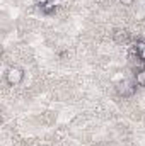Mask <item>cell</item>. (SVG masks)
I'll return each mask as SVG.
<instances>
[{"label": "cell", "instance_id": "1", "mask_svg": "<svg viewBox=\"0 0 145 146\" xmlns=\"http://www.w3.org/2000/svg\"><path fill=\"white\" fill-rule=\"evenodd\" d=\"M24 80V70L19 68V66H10L7 73H5V82L10 85V87H17L21 85Z\"/></svg>", "mask_w": 145, "mask_h": 146}, {"label": "cell", "instance_id": "5", "mask_svg": "<svg viewBox=\"0 0 145 146\" xmlns=\"http://www.w3.org/2000/svg\"><path fill=\"white\" fill-rule=\"evenodd\" d=\"M119 2H121L123 5H126V7H128V5H133V2H135V0H119Z\"/></svg>", "mask_w": 145, "mask_h": 146}, {"label": "cell", "instance_id": "3", "mask_svg": "<svg viewBox=\"0 0 145 146\" xmlns=\"http://www.w3.org/2000/svg\"><path fill=\"white\" fill-rule=\"evenodd\" d=\"M135 51H137L138 60L145 63V41H137V44H135Z\"/></svg>", "mask_w": 145, "mask_h": 146}, {"label": "cell", "instance_id": "4", "mask_svg": "<svg viewBox=\"0 0 145 146\" xmlns=\"http://www.w3.org/2000/svg\"><path fill=\"white\" fill-rule=\"evenodd\" d=\"M135 83L138 87H145V68H142V70H138L135 73Z\"/></svg>", "mask_w": 145, "mask_h": 146}, {"label": "cell", "instance_id": "2", "mask_svg": "<svg viewBox=\"0 0 145 146\" xmlns=\"http://www.w3.org/2000/svg\"><path fill=\"white\" fill-rule=\"evenodd\" d=\"M135 88H137V83L135 82H126V80L116 85V92L121 97H132L135 94Z\"/></svg>", "mask_w": 145, "mask_h": 146}, {"label": "cell", "instance_id": "6", "mask_svg": "<svg viewBox=\"0 0 145 146\" xmlns=\"http://www.w3.org/2000/svg\"><path fill=\"white\" fill-rule=\"evenodd\" d=\"M34 2H36L38 5H43V3H46V2H48V0H34Z\"/></svg>", "mask_w": 145, "mask_h": 146}]
</instances>
